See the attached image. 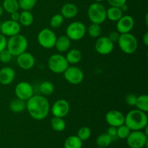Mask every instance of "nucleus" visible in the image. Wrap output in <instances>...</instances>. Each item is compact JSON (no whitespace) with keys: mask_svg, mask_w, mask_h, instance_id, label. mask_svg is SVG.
<instances>
[{"mask_svg":"<svg viewBox=\"0 0 148 148\" xmlns=\"http://www.w3.org/2000/svg\"><path fill=\"white\" fill-rule=\"evenodd\" d=\"M26 109L33 119L40 121L49 115L50 105L49 101L43 95H33L26 101Z\"/></svg>","mask_w":148,"mask_h":148,"instance_id":"nucleus-1","label":"nucleus"},{"mask_svg":"<svg viewBox=\"0 0 148 148\" xmlns=\"http://www.w3.org/2000/svg\"><path fill=\"white\" fill-rule=\"evenodd\" d=\"M148 118L145 112L138 109L131 110L125 116L124 124L127 125L131 131L144 130L147 127Z\"/></svg>","mask_w":148,"mask_h":148,"instance_id":"nucleus-2","label":"nucleus"},{"mask_svg":"<svg viewBox=\"0 0 148 148\" xmlns=\"http://www.w3.org/2000/svg\"><path fill=\"white\" fill-rule=\"evenodd\" d=\"M28 47V41L24 36L17 34L10 37L7 40V49L13 56H17L23 52L26 51Z\"/></svg>","mask_w":148,"mask_h":148,"instance_id":"nucleus-3","label":"nucleus"},{"mask_svg":"<svg viewBox=\"0 0 148 148\" xmlns=\"http://www.w3.org/2000/svg\"><path fill=\"white\" fill-rule=\"evenodd\" d=\"M117 43L121 51L127 54H132L138 48V41L137 38L130 33L120 34Z\"/></svg>","mask_w":148,"mask_h":148,"instance_id":"nucleus-4","label":"nucleus"},{"mask_svg":"<svg viewBox=\"0 0 148 148\" xmlns=\"http://www.w3.org/2000/svg\"><path fill=\"white\" fill-rule=\"evenodd\" d=\"M88 16L92 23L102 24L106 20V8L101 2L91 4L88 9Z\"/></svg>","mask_w":148,"mask_h":148,"instance_id":"nucleus-5","label":"nucleus"},{"mask_svg":"<svg viewBox=\"0 0 148 148\" xmlns=\"http://www.w3.org/2000/svg\"><path fill=\"white\" fill-rule=\"evenodd\" d=\"M48 66L52 72L55 74L64 73L69 66V63L66 57L60 53H54L49 57Z\"/></svg>","mask_w":148,"mask_h":148,"instance_id":"nucleus-6","label":"nucleus"},{"mask_svg":"<svg viewBox=\"0 0 148 148\" xmlns=\"http://www.w3.org/2000/svg\"><path fill=\"white\" fill-rule=\"evenodd\" d=\"M127 143L130 148H143L147 145V134L143 130L131 131L127 137Z\"/></svg>","mask_w":148,"mask_h":148,"instance_id":"nucleus-7","label":"nucleus"},{"mask_svg":"<svg viewBox=\"0 0 148 148\" xmlns=\"http://www.w3.org/2000/svg\"><path fill=\"white\" fill-rule=\"evenodd\" d=\"M86 27L81 22L71 23L66 29V36L71 40H79L86 34Z\"/></svg>","mask_w":148,"mask_h":148,"instance_id":"nucleus-8","label":"nucleus"},{"mask_svg":"<svg viewBox=\"0 0 148 148\" xmlns=\"http://www.w3.org/2000/svg\"><path fill=\"white\" fill-rule=\"evenodd\" d=\"M38 42L44 49H52L54 47L57 37L54 32L50 28H43L38 34Z\"/></svg>","mask_w":148,"mask_h":148,"instance_id":"nucleus-9","label":"nucleus"},{"mask_svg":"<svg viewBox=\"0 0 148 148\" xmlns=\"http://www.w3.org/2000/svg\"><path fill=\"white\" fill-rule=\"evenodd\" d=\"M63 74L66 82L72 85H79L84 79L83 72L77 66H68Z\"/></svg>","mask_w":148,"mask_h":148,"instance_id":"nucleus-10","label":"nucleus"},{"mask_svg":"<svg viewBox=\"0 0 148 148\" xmlns=\"http://www.w3.org/2000/svg\"><path fill=\"white\" fill-rule=\"evenodd\" d=\"M70 111V106L67 101L64 99H59L55 101L52 105L51 111L55 117L64 118L69 114Z\"/></svg>","mask_w":148,"mask_h":148,"instance_id":"nucleus-11","label":"nucleus"},{"mask_svg":"<svg viewBox=\"0 0 148 148\" xmlns=\"http://www.w3.org/2000/svg\"><path fill=\"white\" fill-rule=\"evenodd\" d=\"M114 43L108 36H102L97 39L95 44V51L101 55H108L113 51Z\"/></svg>","mask_w":148,"mask_h":148,"instance_id":"nucleus-12","label":"nucleus"},{"mask_svg":"<svg viewBox=\"0 0 148 148\" xmlns=\"http://www.w3.org/2000/svg\"><path fill=\"white\" fill-rule=\"evenodd\" d=\"M14 93L17 98L27 101L33 95V86L29 82H20L15 86Z\"/></svg>","mask_w":148,"mask_h":148,"instance_id":"nucleus-13","label":"nucleus"},{"mask_svg":"<svg viewBox=\"0 0 148 148\" xmlns=\"http://www.w3.org/2000/svg\"><path fill=\"white\" fill-rule=\"evenodd\" d=\"M20 30H21V25L19 22L8 20L1 23L0 33L5 36L11 37L15 36L20 33Z\"/></svg>","mask_w":148,"mask_h":148,"instance_id":"nucleus-14","label":"nucleus"},{"mask_svg":"<svg viewBox=\"0 0 148 148\" xmlns=\"http://www.w3.org/2000/svg\"><path fill=\"white\" fill-rule=\"evenodd\" d=\"M105 119L109 126L118 127L124 124L125 116L121 111L117 110H111L106 113Z\"/></svg>","mask_w":148,"mask_h":148,"instance_id":"nucleus-15","label":"nucleus"},{"mask_svg":"<svg viewBox=\"0 0 148 148\" xmlns=\"http://www.w3.org/2000/svg\"><path fill=\"white\" fill-rule=\"evenodd\" d=\"M134 26V20L130 15H123L116 22V30L120 34L130 33Z\"/></svg>","mask_w":148,"mask_h":148,"instance_id":"nucleus-16","label":"nucleus"},{"mask_svg":"<svg viewBox=\"0 0 148 148\" xmlns=\"http://www.w3.org/2000/svg\"><path fill=\"white\" fill-rule=\"evenodd\" d=\"M17 63L21 69L29 70L34 66L36 59L33 54L25 51L17 56Z\"/></svg>","mask_w":148,"mask_h":148,"instance_id":"nucleus-17","label":"nucleus"},{"mask_svg":"<svg viewBox=\"0 0 148 148\" xmlns=\"http://www.w3.org/2000/svg\"><path fill=\"white\" fill-rule=\"evenodd\" d=\"M15 78V71L10 66H5L0 69V84L8 85L14 81Z\"/></svg>","mask_w":148,"mask_h":148,"instance_id":"nucleus-18","label":"nucleus"},{"mask_svg":"<svg viewBox=\"0 0 148 148\" xmlns=\"http://www.w3.org/2000/svg\"><path fill=\"white\" fill-rule=\"evenodd\" d=\"M78 14V7L73 3H66L61 8V14L64 18L72 19Z\"/></svg>","mask_w":148,"mask_h":148,"instance_id":"nucleus-19","label":"nucleus"},{"mask_svg":"<svg viewBox=\"0 0 148 148\" xmlns=\"http://www.w3.org/2000/svg\"><path fill=\"white\" fill-rule=\"evenodd\" d=\"M71 46V40L66 36H61L56 38L54 47L59 53L69 51Z\"/></svg>","mask_w":148,"mask_h":148,"instance_id":"nucleus-20","label":"nucleus"},{"mask_svg":"<svg viewBox=\"0 0 148 148\" xmlns=\"http://www.w3.org/2000/svg\"><path fill=\"white\" fill-rule=\"evenodd\" d=\"M123 16V12L120 7H110L106 10V18L112 22H117Z\"/></svg>","mask_w":148,"mask_h":148,"instance_id":"nucleus-21","label":"nucleus"},{"mask_svg":"<svg viewBox=\"0 0 148 148\" xmlns=\"http://www.w3.org/2000/svg\"><path fill=\"white\" fill-rule=\"evenodd\" d=\"M33 20H34L33 14L29 10H23L21 13H20L19 23L20 25L28 27L33 24Z\"/></svg>","mask_w":148,"mask_h":148,"instance_id":"nucleus-22","label":"nucleus"},{"mask_svg":"<svg viewBox=\"0 0 148 148\" xmlns=\"http://www.w3.org/2000/svg\"><path fill=\"white\" fill-rule=\"evenodd\" d=\"M65 57H66L68 63L75 64H77L80 62L81 59H82V53L79 49H71L67 52L66 56Z\"/></svg>","mask_w":148,"mask_h":148,"instance_id":"nucleus-23","label":"nucleus"},{"mask_svg":"<svg viewBox=\"0 0 148 148\" xmlns=\"http://www.w3.org/2000/svg\"><path fill=\"white\" fill-rule=\"evenodd\" d=\"M10 109L14 113H20L26 109V101L17 98L10 103Z\"/></svg>","mask_w":148,"mask_h":148,"instance_id":"nucleus-24","label":"nucleus"},{"mask_svg":"<svg viewBox=\"0 0 148 148\" xmlns=\"http://www.w3.org/2000/svg\"><path fill=\"white\" fill-rule=\"evenodd\" d=\"M64 148H82V141L77 135L69 136L64 143Z\"/></svg>","mask_w":148,"mask_h":148,"instance_id":"nucleus-25","label":"nucleus"},{"mask_svg":"<svg viewBox=\"0 0 148 148\" xmlns=\"http://www.w3.org/2000/svg\"><path fill=\"white\" fill-rule=\"evenodd\" d=\"M1 6H2L4 11L7 12V13H10V14L14 12H17L20 9L17 0H4Z\"/></svg>","mask_w":148,"mask_h":148,"instance_id":"nucleus-26","label":"nucleus"},{"mask_svg":"<svg viewBox=\"0 0 148 148\" xmlns=\"http://www.w3.org/2000/svg\"><path fill=\"white\" fill-rule=\"evenodd\" d=\"M51 126L55 132H63L66 128V122L63 118L53 116L51 121Z\"/></svg>","mask_w":148,"mask_h":148,"instance_id":"nucleus-27","label":"nucleus"},{"mask_svg":"<svg viewBox=\"0 0 148 148\" xmlns=\"http://www.w3.org/2000/svg\"><path fill=\"white\" fill-rule=\"evenodd\" d=\"M134 106H136L137 109L147 113L148 111V95H140L137 96Z\"/></svg>","mask_w":148,"mask_h":148,"instance_id":"nucleus-28","label":"nucleus"},{"mask_svg":"<svg viewBox=\"0 0 148 148\" xmlns=\"http://www.w3.org/2000/svg\"><path fill=\"white\" fill-rule=\"evenodd\" d=\"M114 139L108 135L107 133H103L101 134L97 137L96 139V144L98 147H107L111 144Z\"/></svg>","mask_w":148,"mask_h":148,"instance_id":"nucleus-29","label":"nucleus"},{"mask_svg":"<svg viewBox=\"0 0 148 148\" xmlns=\"http://www.w3.org/2000/svg\"><path fill=\"white\" fill-rule=\"evenodd\" d=\"M54 85L49 81H44L39 86V90L43 95H50L54 92Z\"/></svg>","mask_w":148,"mask_h":148,"instance_id":"nucleus-30","label":"nucleus"},{"mask_svg":"<svg viewBox=\"0 0 148 148\" xmlns=\"http://www.w3.org/2000/svg\"><path fill=\"white\" fill-rule=\"evenodd\" d=\"M101 31H102V29H101V25L99 24H95V23H92L91 25H90L88 30H86V32H88L89 36L93 38L99 37L101 36Z\"/></svg>","mask_w":148,"mask_h":148,"instance_id":"nucleus-31","label":"nucleus"},{"mask_svg":"<svg viewBox=\"0 0 148 148\" xmlns=\"http://www.w3.org/2000/svg\"><path fill=\"white\" fill-rule=\"evenodd\" d=\"M131 132L130 129L125 124L116 127V137L121 140H126Z\"/></svg>","mask_w":148,"mask_h":148,"instance_id":"nucleus-32","label":"nucleus"},{"mask_svg":"<svg viewBox=\"0 0 148 148\" xmlns=\"http://www.w3.org/2000/svg\"><path fill=\"white\" fill-rule=\"evenodd\" d=\"M64 18L61 14H55L51 17L50 20V26L53 29L59 28L64 23Z\"/></svg>","mask_w":148,"mask_h":148,"instance_id":"nucleus-33","label":"nucleus"},{"mask_svg":"<svg viewBox=\"0 0 148 148\" xmlns=\"http://www.w3.org/2000/svg\"><path fill=\"white\" fill-rule=\"evenodd\" d=\"M77 136L83 141H86V140H89L90 137L91 136V130L88 127H82L77 131Z\"/></svg>","mask_w":148,"mask_h":148,"instance_id":"nucleus-34","label":"nucleus"},{"mask_svg":"<svg viewBox=\"0 0 148 148\" xmlns=\"http://www.w3.org/2000/svg\"><path fill=\"white\" fill-rule=\"evenodd\" d=\"M20 9L23 10H31L36 6L38 0H17Z\"/></svg>","mask_w":148,"mask_h":148,"instance_id":"nucleus-35","label":"nucleus"},{"mask_svg":"<svg viewBox=\"0 0 148 148\" xmlns=\"http://www.w3.org/2000/svg\"><path fill=\"white\" fill-rule=\"evenodd\" d=\"M12 54L7 49H5L4 50L1 51L0 52V62L1 63H8V62H10L12 60Z\"/></svg>","mask_w":148,"mask_h":148,"instance_id":"nucleus-36","label":"nucleus"},{"mask_svg":"<svg viewBox=\"0 0 148 148\" xmlns=\"http://www.w3.org/2000/svg\"><path fill=\"white\" fill-rule=\"evenodd\" d=\"M137 96L134 94H128L125 98L126 103H127V105L130 106H134L136 103V101H137Z\"/></svg>","mask_w":148,"mask_h":148,"instance_id":"nucleus-37","label":"nucleus"},{"mask_svg":"<svg viewBox=\"0 0 148 148\" xmlns=\"http://www.w3.org/2000/svg\"><path fill=\"white\" fill-rule=\"evenodd\" d=\"M127 0H107L111 7H121L122 5L127 4Z\"/></svg>","mask_w":148,"mask_h":148,"instance_id":"nucleus-38","label":"nucleus"},{"mask_svg":"<svg viewBox=\"0 0 148 148\" xmlns=\"http://www.w3.org/2000/svg\"><path fill=\"white\" fill-rule=\"evenodd\" d=\"M7 40L6 38V36L0 33V52L7 49Z\"/></svg>","mask_w":148,"mask_h":148,"instance_id":"nucleus-39","label":"nucleus"},{"mask_svg":"<svg viewBox=\"0 0 148 148\" xmlns=\"http://www.w3.org/2000/svg\"><path fill=\"white\" fill-rule=\"evenodd\" d=\"M120 33L117 31H113L111 32L108 35V38L113 42V43H116V42L118 41L119 38Z\"/></svg>","mask_w":148,"mask_h":148,"instance_id":"nucleus-40","label":"nucleus"},{"mask_svg":"<svg viewBox=\"0 0 148 148\" xmlns=\"http://www.w3.org/2000/svg\"><path fill=\"white\" fill-rule=\"evenodd\" d=\"M107 134H108V135L111 136L113 139H114V137H116V127H111V126H110L109 128L107 130Z\"/></svg>","mask_w":148,"mask_h":148,"instance_id":"nucleus-41","label":"nucleus"},{"mask_svg":"<svg viewBox=\"0 0 148 148\" xmlns=\"http://www.w3.org/2000/svg\"><path fill=\"white\" fill-rule=\"evenodd\" d=\"M10 14H11V19L10 20L15 22H19V20H20V13L18 12V11L11 13Z\"/></svg>","mask_w":148,"mask_h":148,"instance_id":"nucleus-42","label":"nucleus"},{"mask_svg":"<svg viewBox=\"0 0 148 148\" xmlns=\"http://www.w3.org/2000/svg\"><path fill=\"white\" fill-rule=\"evenodd\" d=\"M143 43L145 44V46H148V32L145 33L144 36H143Z\"/></svg>","mask_w":148,"mask_h":148,"instance_id":"nucleus-43","label":"nucleus"},{"mask_svg":"<svg viewBox=\"0 0 148 148\" xmlns=\"http://www.w3.org/2000/svg\"><path fill=\"white\" fill-rule=\"evenodd\" d=\"M120 8H121V11H122L123 12H127V10H128L129 7H128V6H127V4H124V5L121 6V7H120Z\"/></svg>","mask_w":148,"mask_h":148,"instance_id":"nucleus-44","label":"nucleus"},{"mask_svg":"<svg viewBox=\"0 0 148 148\" xmlns=\"http://www.w3.org/2000/svg\"><path fill=\"white\" fill-rule=\"evenodd\" d=\"M3 12H4V10H3L2 6L0 5V17L3 14Z\"/></svg>","mask_w":148,"mask_h":148,"instance_id":"nucleus-45","label":"nucleus"},{"mask_svg":"<svg viewBox=\"0 0 148 148\" xmlns=\"http://www.w3.org/2000/svg\"><path fill=\"white\" fill-rule=\"evenodd\" d=\"M147 18H148V14H146V15H145V23H146V25H148Z\"/></svg>","mask_w":148,"mask_h":148,"instance_id":"nucleus-46","label":"nucleus"},{"mask_svg":"<svg viewBox=\"0 0 148 148\" xmlns=\"http://www.w3.org/2000/svg\"><path fill=\"white\" fill-rule=\"evenodd\" d=\"M94 1H95V2H101V1H104V0H94Z\"/></svg>","mask_w":148,"mask_h":148,"instance_id":"nucleus-47","label":"nucleus"},{"mask_svg":"<svg viewBox=\"0 0 148 148\" xmlns=\"http://www.w3.org/2000/svg\"><path fill=\"white\" fill-rule=\"evenodd\" d=\"M97 148H106V147H98Z\"/></svg>","mask_w":148,"mask_h":148,"instance_id":"nucleus-48","label":"nucleus"},{"mask_svg":"<svg viewBox=\"0 0 148 148\" xmlns=\"http://www.w3.org/2000/svg\"><path fill=\"white\" fill-rule=\"evenodd\" d=\"M0 28H1V23H0Z\"/></svg>","mask_w":148,"mask_h":148,"instance_id":"nucleus-49","label":"nucleus"}]
</instances>
